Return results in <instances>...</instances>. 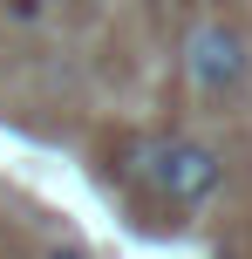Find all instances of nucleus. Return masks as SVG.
<instances>
[{
	"label": "nucleus",
	"mask_w": 252,
	"mask_h": 259,
	"mask_svg": "<svg viewBox=\"0 0 252 259\" xmlns=\"http://www.w3.org/2000/svg\"><path fill=\"white\" fill-rule=\"evenodd\" d=\"M136 178H143L157 198H171V205H205V198L218 191V178H225V164H218L212 143L150 137L143 150H136Z\"/></svg>",
	"instance_id": "1"
},
{
	"label": "nucleus",
	"mask_w": 252,
	"mask_h": 259,
	"mask_svg": "<svg viewBox=\"0 0 252 259\" xmlns=\"http://www.w3.org/2000/svg\"><path fill=\"white\" fill-rule=\"evenodd\" d=\"M184 82L198 96H225V89H239L245 82V68H252V48H245V34L232 21H191L184 27Z\"/></svg>",
	"instance_id": "2"
},
{
	"label": "nucleus",
	"mask_w": 252,
	"mask_h": 259,
	"mask_svg": "<svg viewBox=\"0 0 252 259\" xmlns=\"http://www.w3.org/2000/svg\"><path fill=\"white\" fill-rule=\"evenodd\" d=\"M48 259H82V252H48Z\"/></svg>",
	"instance_id": "3"
}]
</instances>
